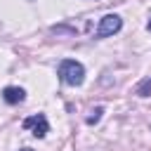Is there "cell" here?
<instances>
[{
	"instance_id": "obj_1",
	"label": "cell",
	"mask_w": 151,
	"mask_h": 151,
	"mask_svg": "<svg viewBox=\"0 0 151 151\" xmlns=\"http://www.w3.org/2000/svg\"><path fill=\"white\" fill-rule=\"evenodd\" d=\"M59 78H61L66 85L78 87V85H83V80H85V66H83L80 61H76V59H64V61L59 64Z\"/></svg>"
},
{
	"instance_id": "obj_2",
	"label": "cell",
	"mask_w": 151,
	"mask_h": 151,
	"mask_svg": "<svg viewBox=\"0 0 151 151\" xmlns=\"http://www.w3.org/2000/svg\"><path fill=\"white\" fill-rule=\"evenodd\" d=\"M123 28V19L118 14H106L99 19V28H97V38H109L113 33H118Z\"/></svg>"
},
{
	"instance_id": "obj_3",
	"label": "cell",
	"mask_w": 151,
	"mask_h": 151,
	"mask_svg": "<svg viewBox=\"0 0 151 151\" xmlns=\"http://www.w3.org/2000/svg\"><path fill=\"white\" fill-rule=\"evenodd\" d=\"M24 127H26V130H33V137H38V139H42V137L50 132V123H47V118H45L42 113H35V116L26 118V120H24Z\"/></svg>"
},
{
	"instance_id": "obj_4",
	"label": "cell",
	"mask_w": 151,
	"mask_h": 151,
	"mask_svg": "<svg viewBox=\"0 0 151 151\" xmlns=\"http://www.w3.org/2000/svg\"><path fill=\"white\" fill-rule=\"evenodd\" d=\"M24 97H26L24 87H14V85H9V87L2 90V99H5L7 104H19V101H24Z\"/></svg>"
},
{
	"instance_id": "obj_5",
	"label": "cell",
	"mask_w": 151,
	"mask_h": 151,
	"mask_svg": "<svg viewBox=\"0 0 151 151\" xmlns=\"http://www.w3.org/2000/svg\"><path fill=\"white\" fill-rule=\"evenodd\" d=\"M101 113H104V109H101V106H97L94 111H90V116H87V125L99 123V120H101Z\"/></svg>"
},
{
	"instance_id": "obj_6",
	"label": "cell",
	"mask_w": 151,
	"mask_h": 151,
	"mask_svg": "<svg viewBox=\"0 0 151 151\" xmlns=\"http://www.w3.org/2000/svg\"><path fill=\"white\" fill-rule=\"evenodd\" d=\"M149 90H151V80H144V83L139 85V94H142V97H146V94H149Z\"/></svg>"
},
{
	"instance_id": "obj_7",
	"label": "cell",
	"mask_w": 151,
	"mask_h": 151,
	"mask_svg": "<svg viewBox=\"0 0 151 151\" xmlns=\"http://www.w3.org/2000/svg\"><path fill=\"white\" fill-rule=\"evenodd\" d=\"M146 28H149V31H151V19H149V24H146Z\"/></svg>"
},
{
	"instance_id": "obj_8",
	"label": "cell",
	"mask_w": 151,
	"mask_h": 151,
	"mask_svg": "<svg viewBox=\"0 0 151 151\" xmlns=\"http://www.w3.org/2000/svg\"><path fill=\"white\" fill-rule=\"evenodd\" d=\"M21 151H33V149H28V146H24V149H21Z\"/></svg>"
}]
</instances>
